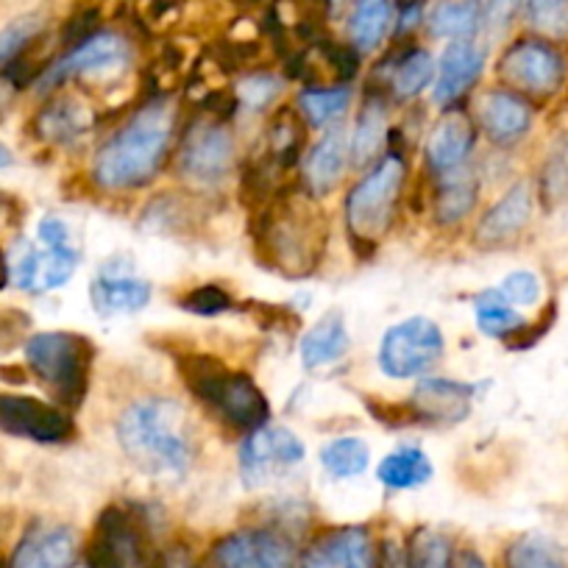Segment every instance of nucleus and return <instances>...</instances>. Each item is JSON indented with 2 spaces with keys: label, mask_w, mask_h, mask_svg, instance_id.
<instances>
[{
  "label": "nucleus",
  "mask_w": 568,
  "mask_h": 568,
  "mask_svg": "<svg viewBox=\"0 0 568 568\" xmlns=\"http://www.w3.org/2000/svg\"><path fill=\"white\" fill-rule=\"evenodd\" d=\"M95 123V114L79 98H59L51 106H45L37 118V134L57 145H68L84 136Z\"/></svg>",
  "instance_id": "393cba45"
},
{
  "label": "nucleus",
  "mask_w": 568,
  "mask_h": 568,
  "mask_svg": "<svg viewBox=\"0 0 568 568\" xmlns=\"http://www.w3.org/2000/svg\"><path fill=\"white\" fill-rule=\"evenodd\" d=\"M118 440L129 463L149 477H182L195 460L187 415L165 396L131 402L118 418Z\"/></svg>",
  "instance_id": "f257e3e1"
},
{
  "label": "nucleus",
  "mask_w": 568,
  "mask_h": 568,
  "mask_svg": "<svg viewBox=\"0 0 568 568\" xmlns=\"http://www.w3.org/2000/svg\"><path fill=\"white\" fill-rule=\"evenodd\" d=\"M234 162H237L234 136L217 118L190 125L176 156L179 173L199 187H215L226 182L229 173L234 171Z\"/></svg>",
  "instance_id": "6e6552de"
},
{
  "label": "nucleus",
  "mask_w": 568,
  "mask_h": 568,
  "mask_svg": "<svg viewBox=\"0 0 568 568\" xmlns=\"http://www.w3.org/2000/svg\"><path fill=\"white\" fill-rule=\"evenodd\" d=\"M95 352V343L79 332H37L26 343V363L59 407L79 409L90 390Z\"/></svg>",
  "instance_id": "39448f33"
},
{
  "label": "nucleus",
  "mask_w": 568,
  "mask_h": 568,
  "mask_svg": "<svg viewBox=\"0 0 568 568\" xmlns=\"http://www.w3.org/2000/svg\"><path fill=\"white\" fill-rule=\"evenodd\" d=\"M42 31V20L37 14L29 18H20L14 23H9L7 29L0 31V68L20 57L26 48L34 42V37Z\"/></svg>",
  "instance_id": "4c0bfd02"
},
{
  "label": "nucleus",
  "mask_w": 568,
  "mask_h": 568,
  "mask_svg": "<svg viewBox=\"0 0 568 568\" xmlns=\"http://www.w3.org/2000/svg\"><path fill=\"white\" fill-rule=\"evenodd\" d=\"M260 260L282 276L304 278L318 267L326 245V229L307 195H284L260 212L256 229Z\"/></svg>",
  "instance_id": "7ed1b4c3"
},
{
  "label": "nucleus",
  "mask_w": 568,
  "mask_h": 568,
  "mask_svg": "<svg viewBox=\"0 0 568 568\" xmlns=\"http://www.w3.org/2000/svg\"><path fill=\"white\" fill-rule=\"evenodd\" d=\"M426 0H396V9L404 14V20H409L413 14H420V7Z\"/></svg>",
  "instance_id": "de8ad7c7"
},
{
  "label": "nucleus",
  "mask_w": 568,
  "mask_h": 568,
  "mask_svg": "<svg viewBox=\"0 0 568 568\" xmlns=\"http://www.w3.org/2000/svg\"><path fill=\"white\" fill-rule=\"evenodd\" d=\"M485 70V48L474 40H455L449 42L440 53L438 75H435L433 98L438 106H455L483 75Z\"/></svg>",
  "instance_id": "dca6fc26"
},
{
  "label": "nucleus",
  "mask_w": 568,
  "mask_h": 568,
  "mask_svg": "<svg viewBox=\"0 0 568 568\" xmlns=\"http://www.w3.org/2000/svg\"><path fill=\"white\" fill-rule=\"evenodd\" d=\"M444 332L433 318H413L393 324L379 343V368L390 379H413L426 374L444 357Z\"/></svg>",
  "instance_id": "0eeeda50"
},
{
  "label": "nucleus",
  "mask_w": 568,
  "mask_h": 568,
  "mask_svg": "<svg viewBox=\"0 0 568 568\" xmlns=\"http://www.w3.org/2000/svg\"><path fill=\"white\" fill-rule=\"evenodd\" d=\"M521 9V0H488L483 9V29L488 34H501Z\"/></svg>",
  "instance_id": "79ce46f5"
},
{
  "label": "nucleus",
  "mask_w": 568,
  "mask_h": 568,
  "mask_svg": "<svg viewBox=\"0 0 568 568\" xmlns=\"http://www.w3.org/2000/svg\"><path fill=\"white\" fill-rule=\"evenodd\" d=\"M282 92V81L273 79L267 73L248 75V79L240 84L237 90V103H248L251 109H262L271 101H276V95Z\"/></svg>",
  "instance_id": "a19ab883"
},
{
  "label": "nucleus",
  "mask_w": 568,
  "mask_h": 568,
  "mask_svg": "<svg viewBox=\"0 0 568 568\" xmlns=\"http://www.w3.org/2000/svg\"><path fill=\"white\" fill-rule=\"evenodd\" d=\"M483 29V7L479 0H446L429 18V31L444 40H474Z\"/></svg>",
  "instance_id": "c756f323"
},
{
  "label": "nucleus",
  "mask_w": 568,
  "mask_h": 568,
  "mask_svg": "<svg viewBox=\"0 0 568 568\" xmlns=\"http://www.w3.org/2000/svg\"><path fill=\"white\" fill-rule=\"evenodd\" d=\"M407 568H452L449 538L435 529H418L409 540Z\"/></svg>",
  "instance_id": "c9c22d12"
},
{
  "label": "nucleus",
  "mask_w": 568,
  "mask_h": 568,
  "mask_svg": "<svg viewBox=\"0 0 568 568\" xmlns=\"http://www.w3.org/2000/svg\"><path fill=\"white\" fill-rule=\"evenodd\" d=\"M37 237L42 240V248H75L70 226L62 217H42L37 226Z\"/></svg>",
  "instance_id": "37998d69"
},
{
  "label": "nucleus",
  "mask_w": 568,
  "mask_h": 568,
  "mask_svg": "<svg viewBox=\"0 0 568 568\" xmlns=\"http://www.w3.org/2000/svg\"><path fill=\"white\" fill-rule=\"evenodd\" d=\"M477 118L483 131L496 145H513L521 140L532 125V112L527 101L510 90H490L479 98Z\"/></svg>",
  "instance_id": "412c9836"
},
{
  "label": "nucleus",
  "mask_w": 568,
  "mask_h": 568,
  "mask_svg": "<svg viewBox=\"0 0 568 568\" xmlns=\"http://www.w3.org/2000/svg\"><path fill=\"white\" fill-rule=\"evenodd\" d=\"M302 568H374V544L368 529L343 527L315 540Z\"/></svg>",
  "instance_id": "6ab92c4d"
},
{
  "label": "nucleus",
  "mask_w": 568,
  "mask_h": 568,
  "mask_svg": "<svg viewBox=\"0 0 568 568\" xmlns=\"http://www.w3.org/2000/svg\"><path fill=\"white\" fill-rule=\"evenodd\" d=\"M179 304H182V310L201 315V318H215V315L229 313L234 302L221 284H201V287L190 291Z\"/></svg>",
  "instance_id": "58836bf2"
},
{
  "label": "nucleus",
  "mask_w": 568,
  "mask_h": 568,
  "mask_svg": "<svg viewBox=\"0 0 568 568\" xmlns=\"http://www.w3.org/2000/svg\"><path fill=\"white\" fill-rule=\"evenodd\" d=\"M382 568H407V557H404L396 546L387 544L385 557H382Z\"/></svg>",
  "instance_id": "a18cd8bd"
},
{
  "label": "nucleus",
  "mask_w": 568,
  "mask_h": 568,
  "mask_svg": "<svg viewBox=\"0 0 568 568\" xmlns=\"http://www.w3.org/2000/svg\"><path fill=\"white\" fill-rule=\"evenodd\" d=\"M304 444L284 426H262L240 446V477L248 488L271 483L278 474L291 471L304 460Z\"/></svg>",
  "instance_id": "9d476101"
},
{
  "label": "nucleus",
  "mask_w": 568,
  "mask_h": 568,
  "mask_svg": "<svg viewBox=\"0 0 568 568\" xmlns=\"http://www.w3.org/2000/svg\"><path fill=\"white\" fill-rule=\"evenodd\" d=\"M435 79V59L424 51V48H409L407 53L393 62L390 68V92L396 98H415L433 84Z\"/></svg>",
  "instance_id": "7c9ffc66"
},
{
  "label": "nucleus",
  "mask_w": 568,
  "mask_h": 568,
  "mask_svg": "<svg viewBox=\"0 0 568 568\" xmlns=\"http://www.w3.org/2000/svg\"><path fill=\"white\" fill-rule=\"evenodd\" d=\"M75 557V535L68 527L31 529L20 540L12 568H70Z\"/></svg>",
  "instance_id": "5701e85b"
},
{
  "label": "nucleus",
  "mask_w": 568,
  "mask_h": 568,
  "mask_svg": "<svg viewBox=\"0 0 568 568\" xmlns=\"http://www.w3.org/2000/svg\"><path fill=\"white\" fill-rule=\"evenodd\" d=\"M505 568H568V560L549 538L524 535L507 549Z\"/></svg>",
  "instance_id": "f704fd0d"
},
{
  "label": "nucleus",
  "mask_w": 568,
  "mask_h": 568,
  "mask_svg": "<svg viewBox=\"0 0 568 568\" xmlns=\"http://www.w3.org/2000/svg\"><path fill=\"white\" fill-rule=\"evenodd\" d=\"M125 62H129V48L118 34H92L70 48L62 59L48 64L37 79V90L51 92L70 79L112 73V70L123 68Z\"/></svg>",
  "instance_id": "ddd939ff"
},
{
  "label": "nucleus",
  "mask_w": 568,
  "mask_h": 568,
  "mask_svg": "<svg viewBox=\"0 0 568 568\" xmlns=\"http://www.w3.org/2000/svg\"><path fill=\"white\" fill-rule=\"evenodd\" d=\"M70 568H95V566H87V562H79V566H70Z\"/></svg>",
  "instance_id": "3c124183"
},
{
  "label": "nucleus",
  "mask_w": 568,
  "mask_h": 568,
  "mask_svg": "<svg viewBox=\"0 0 568 568\" xmlns=\"http://www.w3.org/2000/svg\"><path fill=\"white\" fill-rule=\"evenodd\" d=\"M474 315H477V326L483 335L501 337V341H510L524 326L521 313L496 287L479 293L477 302H474Z\"/></svg>",
  "instance_id": "2f4dec72"
},
{
  "label": "nucleus",
  "mask_w": 568,
  "mask_h": 568,
  "mask_svg": "<svg viewBox=\"0 0 568 568\" xmlns=\"http://www.w3.org/2000/svg\"><path fill=\"white\" fill-rule=\"evenodd\" d=\"M348 103H352L348 87H310L298 95V112L307 125L324 129V125H335V120L346 114Z\"/></svg>",
  "instance_id": "473e14b6"
},
{
  "label": "nucleus",
  "mask_w": 568,
  "mask_h": 568,
  "mask_svg": "<svg viewBox=\"0 0 568 568\" xmlns=\"http://www.w3.org/2000/svg\"><path fill=\"white\" fill-rule=\"evenodd\" d=\"M12 165V151L7 145H0V168H9Z\"/></svg>",
  "instance_id": "8fccbe9b"
},
{
  "label": "nucleus",
  "mask_w": 568,
  "mask_h": 568,
  "mask_svg": "<svg viewBox=\"0 0 568 568\" xmlns=\"http://www.w3.org/2000/svg\"><path fill=\"white\" fill-rule=\"evenodd\" d=\"M474 393H477V387L474 385H463V382H455V379L429 376V379L418 382V387L413 390V398L407 402V407L409 413H413L415 424L452 426L468 418Z\"/></svg>",
  "instance_id": "4468645a"
},
{
  "label": "nucleus",
  "mask_w": 568,
  "mask_h": 568,
  "mask_svg": "<svg viewBox=\"0 0 568 568\" xmlns=\"http://www.w3.org/2000/svg\"><path fill=\"white\" fill-rule=\"evenodd\" d=\"M348 165H352V142L346 129L332 125L304 156V187L313 199H324L343 182Z\"/></svg>",
  "instance_id": "f3484780"
},
{
  "label": "nucleus",
  "mask_w": 568,
  "mask_h": 568,
  "mask_svg": "<svg viewBox=\"0 0 568 568\" xmlns=\"http://www.w3.org/2000/svg\"><path fill=\"white\" fill-rule=\"evenodd\" d=\"M0 433L51 446L68 444L75 435V424L59 404L20 393H0Z\"/></svg>",
  "instance_id": "1a4fd4ad"
},
{
  "label": "nucleus",
  "mask_w": 568,
  "mask_h": 568,
  "mask_svg": "<svg viewBox=\"0 0 568 568\" xmlns=\"http://www.w3.org/2000/svg\"><path fill=\"white\" fill-rule=\"evenodd\" d=\"M496 291H499L510 304L532 307L540 298V278L535 276L532 271H513L501 278V284Z\"/></svg>",
  "instance_id": "ea45409f"
},
{
  "label": "nucleus",
  "mask_w": 568,
  "mask_h": 568,
  "mask_svg": "<svg viewBox=\"0 0 568 568\" xmlns=\"http://www.w3.org/2000/svg\"><path fill=\"white\" fill-rule=\"evenodd\" d=\"M390 20L393 0H354L352 23H348L352 45L357 51H376L390 29Z\"/></svg>",
  "instance_id": "c85d7f7f"
},
{
  "label": "nucleus",
  "mask_w": 568,
  "mask_h": 568,
  "mask_svg": "<svg viewBox=\"0 0 568 568\" xmlns=\"http://www.w3.org/2000/svg\"><path fill=\"white\" fill-rule=\"evenodd\" d=\"M154 287L145 278L134 276L131 267H103L101 276L92 278L90 302L101 318H114V315L140 313L149 307Z\"/></svg>",
  "instance_id": "2eb2a0df"
},
{
  "label": "nucleus",
  "mask_w": 568,
  "mask_h": 568,
  "mask_svg": "<svg viewBox=\"0 0 568 568\" xmlns=\"http://www.w3.org/2000/svg\"><path fill=\"white\" fill-rule=\"evenodd\" d=\"M532 217V190L527 182H518L485 212V217L477 226L479 243H507L516 234L524 232V226Z\"/></svg>",
  "instance_id": "4be33fe9"
},
{
  "label": "nucleus",
  "mask_w": 568,
  "mask_h": 568,
  "mask_svg": "<svg viewBox=\"0 0 568 568\" xmlns=\"http://www.w3.org/2000/svg\"><path fill=\"white\" fill-rule=\"evenodd\" d=\"M348 326L341 310H329L321 315L318 324L310 326L302 337V365L307 371L329 368V365L341 363L348 354Z\"/></svg>",
  "instance_id": "b1692460"
},
{
  "label": "nucleus",
  "mask_w": 568,
  "mask_h": 568,
  "mask_svg": "<svg viewBox=\"0 0 568 568\" xmlns=\"http://www.w3.org/2000/svg\"><path fill=\"white\" fill-rule=\"evenodd\" d=\"M371 452L363 438H335L321 449V466L335 479H352L368 468Z\"/></svg>",
  "instance_id": "72a5a7b5"
},
{
  "label": "nucleus",
  "mask_w": 568,
  "mask_h": 568,
  "mask_svg": "<svg viewBox=\"0 0 568 568\" xmlns=\"http://www.w3.org/2000/svg\"><path fill=\"white\" fill-rule=\"evenodd\" d=\"M291 540L273 529H240L212 546L206 568H293Z\"/></svg>",
  "instance_id": "f8f14e48"
},
{
  "label": "nucleus",
  "mask_w": 568,
  "mask_h": 568,
  "mask_svg": "<svg viewBox=\"0 0 568 568\" xmlns=\"http://www.w3.org/2000/svg\"><path fill=\"white\" fill-rule=\"evenodd\" d=\"M376 477L390 490L420 488L433 479V460L418 446H402L379 463Z\"/></svg>",
  "instance_id": "cd10ccee"
},
{
  "label": "nucleus",
  "mask_w": 568,
  "mask_h": 568,
  "mask_svg": "<svg viewBox=\"0 0 568 568\" xmlns=\"http://www.w3.org/2000/svg\"><path fill=\"white\" fill-rule=\"evenodd\" d=\"M474 142H477V131H474L471 118L460 109H446V114L438 120V125L429 134V142H426V162L438 176L457 171L468 162Z\"/></svg>",
  "instance_id": "a211bd4d"
},
{
  "label": "nucleus",
  "mask_w": 568,
  "mask_h": 568,
  "mask_svg": "<svg viewBox=\"0 0 568 568\" xmlns=\"http://www.w3.org/2000/svg\"><path fill=\"white\" fill-rule=\"evenodd\" d=\"M438 195H435V215L440 223H457L471 215L479 199V176L471 165H463L457 171L438 176Z\"/></svg>",
  "instance_id": "a878e982"
},
{
  "label": "nucleus",
  "mask_w": 568,
  "mask_h": 568,
  "mask_svg": "<svg viewBox=\"0 0 568 568\" xmlns=\"http://www.w3.org/2000/svg\"><path fill=\"white\" fill-rule=\"evenodd\" d=\"M387 134V101L382 98V92L376 90L374 95H368V101L363 103L357 114V123H354L352 136V165L365 168L374 162V156L379 154L382 142Z\"/></svg>",
  "instance_id": "bb28decb"
},
{
  "label": "nucleus",
  "mask_w": 568,
  "mask_h": 568,
  "mask_svg": "<svg viewBox=\"0 0 568 568\" xmlns=\"http://www.w3.org/2000/svg\"><path fill=\"white\" fill-rule=\"evenodd\" d=\"M455 568H488V562H485L477 551L466 549V551H460V557H457Z\"/></svg>",
  "instance_id": "49530a36"
},
{
  "label": "nucleus",
  "mask_w": 568,
  "mask_h": 568,
  "mask_svg": "<svg viewBox=\"0 0 568 568\" xmlns=\"http://www.w3.org/2000/svg\"><path fill=\"white\" fill-rule=\"evenodd\" d=\"M499 75L507 84L529 95H551L560 90L566 64L549 42L518 40L501 53Z\"/></svg>",
  "instance_id": "9b49d317"
},
{
  "label": "nucleus",
  "mask_w": 568,
  "mask_h": 568,
  "mask_svg": "<svg viewBox=\"0 0 568 568\" xmlns=\"http://www.w3.org/2000/svg\"><path fill=\"white\" fill-rule=\"evenodd\" d=\"M79 260V248H29L14 265V282L31 293L59 291L73 278Z\"/></svg>",
  "instance_id": "aec40b11"
},
{
  "label": "nucleus",
  "mask_w": 568,
  "mask_h": 568,
  "mask_svg": "<svg viewBox=\"0 0 568 568\" xmlns=\"http://www.w3.org/2000/svg\"><path fill=\"white\" fill-rule=\"evenodd\" d=\"M179 371L190 393L237 433H256L271 418L267 396L243 371H229L206 354H187L179 359Z\"/></svg>",
  "instance_id": "20e7f679"
},
{
  "label": "nucleus",
  "mask_w": 568,
  "mask_h": 568,
  "mask_svg": "<svg viewBox=\"0 0 568 568\" xmlns=\"http://www.w3.org/2000/svg\"><path fill=\"white\" fill-rule=\"evenodd\" d=\"M173 129L176 120L165 101H151L136 109L129 123L120 125L95 154L92 179L98 187L123 193L149 184L171 154Z\"/></svg>",
  "instance_id": "f03ea898"
},
{
  "label": "nucleus",
  "mask_w": 568,
  "mask_h": 568,
  "mask_svg": "<svg viewBox=\"0 0 568 568\" xmlns=\"http://www.w3.org/2000/svg\"><path fill=\"white\" fill-rule=\"evenodd\" d=\"M9 278H12V267H9V256H7V251L0 248V291H3V287H7Z\"/></svg>",
  "instance_id": "09e8293b"
},
{
  "label": "nucleus",
  "mask_w": 568,
  "mask_h": 568,
  "mask_svg": "<svg viewBox=\"0 0 568 568\" xmlns=\"http://www.w3.org/2000/svg\"><path fill=\"white\" fill-rule=\"evenodd\" d=\"M407 165L402 154H390L365 173L363 182L348 193L346 199V223L354 245L376 248V240L385 237L393 226L398 195H402Z\"/></svg>",
  "instance_id": "423d86ee"
},
{
  "label": "nucleus",
  "mask_w": 568,
  "mask_h": 568,
  "mask_svg": "<svg viewBox=\"0 0 568 568\" xmlns=\"http://www.w3.org/2000/svg\"><path fill=\"white\" fill-rule=\"evenodd\" d=\"M527 20L549 40L568 37V0H527Z\"/></svg>",
  "instance_id": "e433bc0d"
},
{
  "label": "nucleus",
  "mask_w": 568,
  "mask_h": 568,
  "mask_svg": "<svg viewBox=\"0 0 568 568\" xmlns=\"http://www.w3.org/2000/svg\"><path fill=\"white\" fill-rule=\"evenodd\" d=\"M14 92H18V84H14L12 79H7V75H0V118L9 112V106H12Z\"/></svg>",
  "instance_id": "c03bdc74"
}]
</instances>
